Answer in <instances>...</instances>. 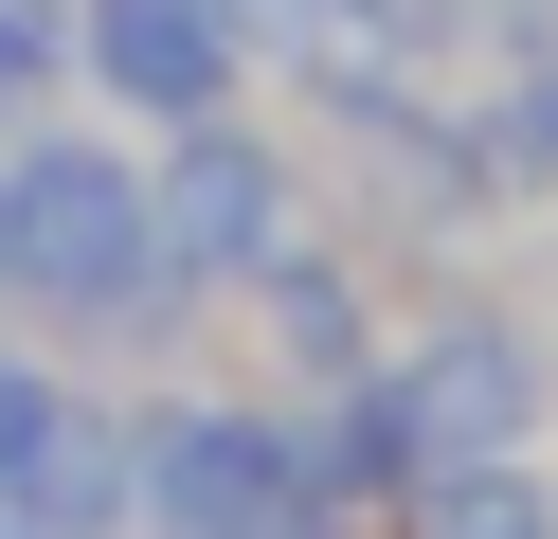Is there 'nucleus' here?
<instances>
[{
	"label": "nucleus",
	"instance_id": "nucleus-3",
	"mask_svg": "<svg viewBox=\"0 0 558 539\" xmlns=\"http://www.w3.org/2000/svg\"><path fill=\"white\" fill-rule=\"evenodd\" d=\"M378 395L414 414V467L433 450H558V306L541 287H414L397 306V342H378Z\"/></svg>",
	"mask_w": 558,
	"mask_h": 539
},
{
	"label": "nucleus",
	"instance_id": "nucleus-2",
	"mask_svg": "<svg viewBox=\"0 0 558 539\" xmlns=\"http://www.w3.org/2000/svg\"><path fill=\"white\" fill-rule=\"evenodd\" d=\"M289 126H306V180L361 252H414V270H469L505 216H486V162H469V90L414 54H306L289 72Z\"/></svg>",
	"mask_w": 558,
	"mask_h": 539
},
{
	"label": "nucleus",
	"instance_id": "nucleus-1",
	"mask_svg": "<svg viewBox=\"0 0 558 539\" xmlns=\"http://www.w3.org/2000/svg\"><path fill=\"white\" fill-rule=\"evenodd\" d=\"M0 306L37 323L54 359H90V378H181L217 342V306L162 270L145 144L109 108L90 126H0Z\"/></svg>",
	"mask_w": 558,
	"mask_h": 539
},
{
	"label": "nucleus",
	"instance_id": "nucleus-8",
	"mask_svg": "<svg viewBox=\"0 0 558 539\" xmlns=\"http://www.w3.org/2000/svg\"><path fill=\"white\" fill-rule=\"evenodd\" d=\"M0 522L126 539V378H90V359L37 378V414H19V450H0Z\"/></svg>",
	"mask_w": 558,
	"mask_h": 539
},
{
	"label": "nucleus",
	"instance_id": "nucleus-16",
	"mask_svg": "<svg viewBox=\"0 0 558 539\" xmlns=\"http://www.w3.org/2000/svg\"><path fill=\"white\" fill-rule=\"evenodd\" d=\"M0 539H37V522H0Z\"/></svg>",
	"mask_w": 558,
	"mask_h": 539
},
{
	"label": "nucleus",
	"instance_id": "nucleus-9",
	"mask_svg": "<svg viewBox=\"0 0 558 539\" xmlns=\"http://www.w3.org/2000/svg\"><path fill=\"white\" fill-rule=\"evenodd\" d=\"M289 467H306V503H342V522H397L414 414H397L378 378H325V395H289Z\"/></svg>",
	"mask_w": 558,
	"mask_h": 539
},
{
	"label": "nucleus",
	"instance_id": "nucleus-13",
	"mask_svg": "<svg viewBox=\"0 0 558 539\" xmlns=\"http://www.w3.org/2000/svg\"><path fill=\"white\" fill-rule=\"evenodd\" d=\"M342 19V54H414V72H450V0H325Z\"/></svg>",
	"mask_w": 558,
	"mask_h": 539
},
{
	"label": "nucleus",
	"instance_id": "nucleus-12",
	"mask_svg": "<svg viewBox=\"0 0 558 539\" xmlns=\"http://www.w3.org/2000/svg\"><path fill=\"white\" fill-rule=\"evenodd\" d=\"M73 90V0H0V126H37Z\"/></svg>",
	"mask_w": 558,
	"mask_h": 539
},
{
	"label": "nucleus",
	"instance_id": "nucleus-6",
	"mask_svg": "<svg viewBox=\"0 0 558 539\" xmlns=\"http://www.w3.org/2000/svg\"><path fill=\"white\" fill-rule=\"evenodd\" d=\"M234 378L270 395H325V378H378V342H397V252H361L342 216H306L289 252H270L253 287H234Z\"/></svg>",
	"mask_w": 558,
	"mask_h": 539
},
{
	"label": "nucleus",
	"instance_id": "nucleus-11",
	"mask_svg": "<svg viewBox=\"0 0 558 539\" xmlns=\"http://www.w3.org/2000/svg\"><path fill=\"white\" fill-rule=\"evenodd\" d=\"M469 162H486V216H558V36L541 54H505V72H469Z\"/></svg>",
	"mask_w": 558,
	"mask_h": 539
},
{
	"label": "nucleus",
	"instance_id": "nucleus-10",
	"mask_svg": "<svg viewBox=\"0 0 558 539\" xmlns=\"http://www.w3.org/2000/svg\"><path fill=\"white\" fill-rule=\"evenodd\" d=\"M378 539H558V450H433Z\"/></svg>",
	"mask_w": 558,
	"mask_h": 539
},
{
	"label": "nucleus",
	"instance_id": "nucleus-7",
	"mask_svg": "<svg viewBox=\"0 0 558 539\" xmlns=\"http://www.w3.org/2000/svg\"><path fill=\"white\" fill-rule=\"evenodd\" d=\"M73 90L109 108L126 144H162V126H198V108L253 90V54H234L217 0H73Z\"/></svg>",
	"mask_w": 558,
	"mask_h": 539
},
{
	"label": "nucleus",
	"instance_id": "nucleus-14",
	"mask_svg": "<svg viewBox=\"0 0 558 539\" xmlns=\"http://www.w3.org/2000/svg\"><path fill=\"white\" fill-rule=\"evenodd\" d=\"M37 378H54L37 342H0V450H19V414H37Z\"/></svg>",
	"mask_w": 558,
	"mask_h": 539
},
{
	"label": "nucleus",
	"instance_id": "nucleus-15",
	"mask_svg": "<svg viewBox=\"0 0 558 539\" xmlns=\"http://www.w3.org/2000/svg\"><path fill=\"white\" fill-rule=\"evenodd\" d=\"M270 539H378V522H342V503H289V522H270Z\"/></svg>",
	"mask_w": 558,
	"mask_h": 539
},
{
	"label": "nucleus",
	"instance_id": "nucleus-4",
	"mask_svg": "<svg viewBox=\"0 0 558 539\" xmlns=\"http://www.w3.org/2000/svg\"><path fill=\"white\" fill-rule=\"evenodd\" d=\"M289 503H306V467H289L270 378H217V359L126 378V539H270Z\"/></svg>",
	"mask_w": 558,
	"mask_h": 539
},
{
	"label": "nucleus",
	"instance_id": "nucleus-5",
	"mask_svg": "<svg viewBox=\"0 0 558 539\" xmlns=\"http://www.w3.org/2000/svg\"><path fill=\"white\" fill-rule=\"evenodd\" d=\"M145 216H162V270H181L198 306H234V287H253L270 252L325 216L306 126H289L270 90H234V108H198V126H162V144H145Z\"/></svg>",
	"mask_w": 558,
	"mask_h": 539
}]
</instances>
